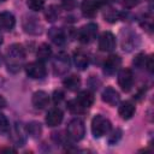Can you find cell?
Segmentation results:
<instances>
[{
	"instance_id": "obj_1",
	"label": "cell",
	"mask_w": 154,
	"mask_h": 154,
	"mask_svg": "<svg viewBox=\"0 0 154 154\" xmlns=\"http://www.w3.org/2000/svg\"><path fill=\"white\" fill-rule=\"evenodd\" d=\"M7 67H8V71L11 72H17L23 61H24V58H25V52H24V48L22 47V45H18V43H14V45H11L7 49Z\"/></svg>"
},
{
	"instance_id": "obj_2",
	"label": "cell",
	"mask_w": 154,
	"mask_h": 154,
	"mask_svg": "<svg viewBox=\"0 0 154 154\" xmlns=\"http://www.w3.org/2000/svg\"><path fill=\"white\" fill-rule=\"evenodd\" d=\"M111 130V122L101 116V114H96L93 120H91V132L94 135V137L99 138V137H102L105 135L108 134V131Z\"/></svg>"
},
{
	"instance_id": "obj_3",
	"label": "cell",
	"mask_w": 154,
	"mask_h": 154,
	"mask_svg": "<svg viewBox=\"0 0 154 154\" xmlns=\"http://www.w3.org/2000/svg\"><path fill=\"white\" fill-rule=\"evenodd\" d=\"M66 132H67V136H69L72 141H75V142L81 141V140L84 137V135H85V128H84L83 120H81L79 118L72 119V120L67 124Z\"/></svg>"
},
{
	"instance_id": "obj_4",
	"label": "cell",
	"mask_w": 154,
	"mask_h": 154,
	"mask_svg": "<svg viewBox=\"0 0 154 154\" xmlns=\"http://www.w3.org/2000/svg\"><path fill=\"white\" fill-rule=\"evenodd\" d=\"M70 69V59H69V55L64 52L59 53L55 58H54V61H53V71H54V75L57 76H63L65 75Z\"/></svg>"
},
{
	"instance_id": "obj_5",
	"label": "cell",
	"mask_w": 154,
	"mask_h": 154,
	"mask_svg": "<svg viewBox=\"0 0 154 154\" xmlns=\"http://www.w3.org/2000/svg\"><path fill=\"white\" fill-rule=\"evenodd\" d=\"M96 32H97V25L94 23H89L78 30L77 36L82 43H89L95 38Z\"/></svg>"
},
{
	"instance_id": "obj_6",
	"label": "cell",
	"mask_w": 154,
	"mask_h": 154,
	"mask_svg": "<svg viewBox=\"0 0 154 154\" xmlns=\"http://www.w3.org/2000/svg\"><path fill=\"white\" fill-rule=\"evenodd\" d=\"M25 72H26V75L30 78H34V79H41L47 73L43 63L40 61V60L38 61H32V63L28 64L26 67H25Z\"/></svg>"
},
{
	"instance_id": "obj_7",
	"label": "cell",
	"mask_w": 154,
	"mask_h": 154,
	"mask_svg": "<svg viewBox=\"0 0 154 154\" xmlns=\"http://www.w3.org/2000/svg\"><path fill=\"white\" fill-rule=\"evenodd\" d=\"M118 84L123 91H129L134 85V76L130 69H123L118 73Z\"/></svg>"
},
{
	"instance_id": "obj_8",
	"label": "cell",
	"mask_w": 154,
	"mask_h": 154,
	"mask_svg": "<svg viewBox=\"0 0 154 154\" xmlns=\"http://www.w3.org/2000/svg\"><path fill=\"white\" fill-rule=\"evenodd\" d=\"M99 48L102 52H112L116 48V37L112 32L105 31L99 38Z\"/></svg>"
},
{
	"instance_id": "obj_9",
	"label": "cell",
	"mask_w": 154,
	"mask_h": 154,
	"mask_svg": "<svg viewBox=\"0 0 154 154\" xmlns=\"http://www.w3.org/2000/svg\"><path fill=\"white\" fill-rule=\"evenodd\" d=\"M120 64H122L120 57L112 54L103 63V72L106 75H113L116 73V71H118V69L120 67Z\"/></svg>"
},
{
	"instance_id": "obj_10",
	"label": "cell",
	"mask_w": 154,
	"mask_h": 154,
	"mask_svg": "<svg viewBox=\"0 0 154 154\" xmlns=\"http://www.w3.org/2000/svg\"><path fill=\"white\" fill-rule=\"evenodd\" d=\"M63 117H64L63 116V111L60 108H58V107H53V108H51L48 111V113L46 116V124L48 126H51V128L57 126V125H59L61 123Z\"/></svg>"
},
{
	"instance_id": "obj_11",
	"label": "cell",
	"mask_w": 154,
	"mask_h": 154,
	"mask_svg": "<svg viewBox=\"0 0 154 154\" xmlns=\"http://www.w3.org/2000/svg\"><path fill=\"white\" fill-rule=\"evenodd\" d=\"M102 101L108 103L109 106H117L120 101V96H119V93L113 89L112 87H107L103 91H102Z\"/></svg>"
},
{
	"instance_id": "obj_12",
	"label": "cell",
	"mask_w": 154,
	"mask_h": 154,
	"mask_svg": "<svg viewBox=\"0 0 154 154\" xmlns=\"http://www.w3.org/2000/svg\"><path fill=\"white\" fill-rule=\"evenodd\" d=\"M99 6H100L99 1H95V0H83L82 4H81V10H82L83 16H85V17H94L97 13Z\"/></svg>"
},
{
	"instance_id": "obj_13",
	"label": "cell",
	"mask_w": 154,
	"mask_h": 154,
	"mask_svg": "<svg viewBox=\"0 0 154 154\" xmlns=\"http://www.w3.org/2000/svg\"><path fill=\"white\" fill-rule=\"evenodd\" d=\"M49 103V96L46 91L43 90H38V91H35L34 95H32V105L38 108V109H43L48 106Z\"/></svg>"
},
{
	"instance_id": "obj_14",
	"label": "cell",
	"mask_w": 154,
	"mask_h": 154,
	"mask_svg": "<svg viewBox=\"0 0 154 154\" xmlns=\"http://www.w3.org/2000/svg\"><path fill=\"white\" fill-rule=\"evenodd\" d=\"M16 18L11 12H1L0 13V29L5 31H10L14 28Z\"/></svg>"
},
{
	"instance_id": "obj_15",
	"label": "cell",
	"mask_w": 154,
	"mask_h": 154,
	"mask_svg": "<svg viewBox=\"0 0 154 154\" xmlns=\"http://www.w3.org/2000/svg\"><path fill=\"white\" fill-rule=\"evenodd\" d=\"M47 36L57 46H63L65 43V41H66L65 34L60 28H51L48 30V32H47Z\"/></svg>"
},
{
	"instance_id": "obj_16",
	"label": "cell",
	"mask_w": 154,
	"mask_h": 154,
	"mask_svg": "<svg viewBox=\"0 0 154 154\" xmlns=\"http://www.w3.org/2000/svg\"><path fill=\"white\" fill-rule=\"evenodd\" d=\"M118 113H119V116H120L122 119L128 120V119L132 118V116L135 114V106L130 101L122 102L120 106H119V108H118Z\"/></svg>"
},
{
	"instance_id": "obj_17",
	"label": "cell",
	"mask_w": 154,
	"mask_h": 154,
	"mask_svg": "<svg viewBox=\"0 0 154 154\" xmlns=\"http://www.w3.org/2000/svg\"><path fill=\"white\" fill-rule=\"evenodd\" d=\"M73 64L78 70H85L89 66V58L85 53L78 51L73 54Z\"/></svg>"
},
{
	"instance_id": "obj_18",
	"label": "cell",
	"mask_w": 154,
	"mask_h": 154,
	"mask_svg": "<svg viewBox=\"0 0 154 154\" xmlns=\"http://www.w3.org/2000/svg\"><path fill=\"white\" fill-rule=\"evenodd\" d=\"M76 100H77V102H78L83 108H88V107H90V106L93 105V102H94V96H93V94H91L89 90H82V91L78 93Z\"/></svg>"
},
{
	"instance_id": "obj_19",
	"label": "cell",
	"mask_w": 154,
	"mask_h": 154,
	"mask_svg": "<svg viewBox=\"0 0 154 154\" xmlns=\"http://www.w3.org/2000/svg\"><path fill=\"white\" fill-rule=\"evenodd\" d=\"M26 132L32 138H38L42 134V128L38 122H30L26 124Z\"/></svg>"
},
{
	"instance_id": "obj_20",
	"label": "cell",
	"mask_w": 154,
	"mask_h": 154,
	"mask_svg": "<svg viewBox=\"0 0 154 154\" xmlns=\"http://www.w3.org/2000/svg\"><path fill=\"white\" fill-rule=\"evenodd\" d=\"M36 57L40 61H46L52 57V48L47 43H42L36 52Z\"/></svg>"
},
{
	"instance_id": "obj_21",
	"label": "cell",
	"mask_w": 154,
	"mask_h": 154,
	"mask_svg": "<svg viewBox=\"0 0 154 154\" xmlns=\"http://www.w3.org/2000/svg\"><path fill=\"white\" fill-rule=\"evenodd\" d=\"M63 84L65 88H67L69 90H77L81 85V79L78 76L76 75H72V76H69L66 77L64 81H63Z\"/></svg>"
},
{
	"instance_id": "obj_22",
	"label": "cell",
	"mask_w": 154,
	"mask_h": 154,
	"mask_svg": "<svg viewBox=\"0 0 154 154\" xmlns=\"http://www.w3.org/2000/svg\"><path fill=\"white\" fill-rule=\"evenodd\" d=\"M60 16V8L57 5H51L45 10V17L48 22H54Z\"/></svg>"
},
{
	"instance_id": "obj_23",
	"label": "cell",
	"mask_w": 154,
	"mask_h": 154,
	"mask_svg": "<svg viewBox=\"0 0 154 154\" xmlns=\"http://www.w3.org/2000/svg\"><path fill=\"white\" fill-rule=\"evenodd\" d=\"M67 108H69V111H70L71 113H73V114L83 113L84 109H85V108H83V107L77 102V100H70V101L67 102Z\"/></svg>"
},
{
	"instance_id": "obj_24",
	"label": "cell",
	"mask_w": 154,
	"mask_h": 154,
	"mask_svg": "<svg viewBox=\"0 0 154 154\" xmlns=\"http://www.w3.org/2000/svg\"><path fill=\"white\" fill-rule=\"evenodd\" d=\"M26 5L32 11H41L45 6V0H26Z\"/></svg>"
},
{
	"instance_id": "obj_25",
	"label": "cell",
	"mask_w": 154,
	"mask_h": 154,
	"mask_svg": "<svg viewBox=\"0 0 154 154\" xmlns=\"http://www.w3.org/2000/svg\"><path fill=\"white\" fill-rule=\"evenodd\" d=\"M10 130V123L7 120V118L0 113V134H7Z\"/></svg>"
},
{
	"instance_id": "obj_26",
	"label": "cell",
	"mask_w": 154,
	"mask_h": 154,
	"mask_svg": "<svg viewBox=\"0 0 154 154\" xmlns=\"http://www.w3.org/2000/svg\"><path fill=\"white\" fill-rule=\"evenodd\" d=\"M120 137H122V130H119V129L114 130V131L112 132L111 137L108 138V142H109V144H116V143H117V142L120 140Z\"/></svg>"
},
{
	"instance_id": "obj_27",
	"label": "cell",
	"mask_w": 154,
	"mask_h": 154,
	"mask_svg": "<svg viewBox=\"0 0 154 154\" xmlns=\"http://www.w3.org/2000/svg\"><path fill=\"white\" fill-rule=\"evenodd\" d=\"M146 55L144 54H138L135 59H134V65L136 66V67H138V69H141V67H143L144 66V64H146Z\"/></svg>"
},
{
	"instance_id": "obj_28",
	"label": "cell",
	"mask_w": 154,
	"mask_h": 154,
	"mask_svg": "<svg viewBox=\"0 0 154 154\" xmlns=\"http://www.w3.org/2000/svg\"><path fill=\"white\" fill-rule=\"evenodd\" d=\"M61 5L65 10L70 11L76 7V0H61Z\"/></svg>"
},
{
	"instance_id": "obj_29",
	"label": "cell",
	"mask_w": 154,
	"mask_h": 154,
	"mask_svg": "<svg viewBox=\"0 0 154 154\" xmlns=\"http://www.w3.org/2000/svg\"><path fill=\"white\" fill-rule=\"evenodd\" d=\"M63 99H64V93L61 90H54V93H53V101L55 103H59Z\"/></svg>"
},
{
	"instance_id": "obj_30",
	"label": "cell",
	"mask_w": 154,
	"mask_h": 154,
	"mask_svg": "<svg viewBox=\"0 0 154 154\" xmlns=\"http://www.w3.org/2000/svg\"><path fill=\"white\" fill-rule=\"evenodd\" d=\"M144 66L147 67L148 71L153 72V70H154V61H153V57H152V55L148 57V58L146 59V64H144Z\"/></svg>"
},
{
	"instance_id": "obj_31",
	"label": "cell",
	"mask_w": 154,
	"mask_h": 154,
	"mask_svg": "<svg viewBox=\"0 0 154 154\" xmlns=\"http://www.w3.org/2000/svg\"><path fill=\"white\" fill-rule=\"evenodd\" d=\"M122 1H123V5H124L125 7H128V8L135 7V6L140 2V0H122Z\"/></svg>"
},
{
	"instance_id": "obj_32",
	"label": "cell",
	"mask_w": 154,
	"mask_h": 154,
	"mask_svg": "<svg viewBox=\"0 0 154 154\" xmlns=\"http://www.w3.org/2000/svg\"><path fill=\"white\" fill-rule=\"evenodd\" d=\"M6 107V100L2 95H0V108H5Z\"/></svg>"
},
{
	"instance_id": "obj_33",
	"label": "cell",
	"mask_w": 154,
	"mask_h": 154,
	"mask_svg": "<svg viewBox=\"0 0 154 154\" xmlns=\"http://www.w3.org/2000/svg\"><path fill=\"white\" fill-rule=\"evenodd\" d=\"M1 41H2V37H1V34H0V43H1Z\"/></svg>"
},
{
	"instance_id": "obj_34",
	"label": "cell",
	"mask_w": 154,
	"mask_h": 154,
	"mask_svg": "<svg viewBox=\"0 0 154 154\" xmlns=\"http://www.w3.org/2000/svg\"><path fill=\"white\" fill-rule=\"evenodd\" d=\"M0 1H5V0H0Z\"/></svg>"
}]
</instances>
